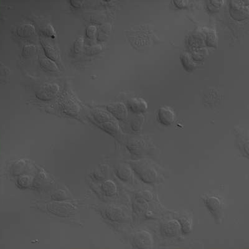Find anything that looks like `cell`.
I'll use <instances>...</instances> for the list:
<instances>
[{
    "mask_svg": "<svg viewBox=\"0 0 249 249\" xmlns=\"http://www.w3.org/2000/svg\"><path fill=\"white\" fill-rule=\"evenodd\" d=\"M128 108L134 112H142L148 108V104L142 98H132L127 102Z\"/></svg>",
    "mask_w": 249,
    "mask_h": 249,
    "instance_id": "obj_12",
    "label": "cell"
},
{
    "mask_svg": "<svg viewBox=\"0 0 249 249\" xmlns=\"http://www.w3.org/2000/svg\"><path fill=\"white\" fill-rule=\"evenodd\" d=\"M47 209L52 214L57 216L68 217L73 214L75 211L74 206L68 202H51L47 206Z\"/></svg>",
    "mask_w": 249,
    "mask_h": 249,
    "instance_id": "obj_2",
    "label": "cell"
},
{
    "mask_svg": "<svg viewBox=\"0 0 249 249\" xmlns=\"http://www.w3.org/2000/svg\"><path fill=\"white\" fill-rule=\"evenodd\" d=\"M130 167L144 183H155L158 178L157 170L149 160H141L131 161Z\"/></svg>",
    "mask_w": 249,
    "mask_h": 249,
    "instance_id": "obj_1",
    "label": "cell"
},
{
    "mask_svg": "<svg viewBox=\"0 0 249 249\" xmlns=\"http://www.w3.org/2000/svg\"><path fill=\"white\" fill-rule=\"evenodd\" d=\"M35 26L30 23L19 24L17 29V34L21 37H30L35 33Z\"/></svg>",
    "mask_w": 249,
    "mask_h": 249,
    "instance_id": "obj_14",
    "label": "cell"
},
{
    "mask_svg": "<svg viewBox=\"0 0 249 249\" xmlns=\"http://www.w3.org/2000/svg\"><path fill=\"white\" fill-rule=\"evenodd\" d=\"M84 0H71V3L75 7H80L84 3Z\"/></svg>",
    "mask_w": 249,
    "mask_h": 249,
    "instance_id": "obj_30",
    "label": "cell"
},
{
    "mask_svg": "<svg viewBox=\"0 0 249 249\" xmlns=\"http://www.w3.org/2000/svg\"><path fill=\"white\" fill-rule=\"evenodd\" d=\"M62 101L61 106L65 112L71 115H76L79 110V106L70 95H65L61 99Z\"/></svg>",
    "mask_w": 249,
    "mask_h": 249,
    "instance_id": "obj_10",
    "label": "cell"
},
{
    "mask_svg": "<svg viewBox=\"0 0 249 249\" xmlns=\"http://www.w3.org/2000/svg\"><path fill=\"white\" fill-rule=\"evenodd\" d=\"M181 226L177 220H171L161 226V232L166 236L172 237L181 232Z\"/></svg>",
    "mask_w": 249,
    "mask_h": 249,
    "instance_id": "obj_8",
    "label": "cell"
},
{
    "mask_svg": "<svg viewBox=\"0 0 249 249\" xmlns=\"http://www.w3.org/2000/svg\"><path fill=\"white\" fill-rule=\"evenodd\" d=\"M33 180V178L30 177V176H22V177H20L18 179V184L19 186H21V188H28V187L31 186Z\"/></svg>",
    "mask_w": 249,
    "mask_h": 249,
    "instance_id": "obj_21",
    "label": "cell"
},
{
    "mask_svg": "<svg viewBox=\"0 0 249 249\" xmlns=\"http://www.w3.org/2000/svg\"><path fill=\"white\" fill-rule=\"evenodd\" d=\"M109 24L107 23L102 24L100 26L97 33V39L102 40L105 39L108 34L110 28H108Z\"/></svg>",
    "mask_w": 249,
    "mask_h": 249,
    "instance_id": "obj_22",
    "label": "cell"
},
{
    "mask_svg": "<svg viewBox=\"0 0 249 249\" xmlns=\"http://www.w3.org/2000/svg\"><path fill=\"white\" fill-rule=\"evenodd\" d=\"M86 35L87 36L89 37V38H93L96 35L97 33V28L95 25L91 24V25L88 26L86 28Z\"/></svg>",
    "mask_w": 249,
    "mask_h": 249,
    "instance_id": "obj_29",
    "label": "cell"
},
{
    "mask_svg": "<svg viewBox=\"0 0 249 249\" xmlns=\"http://www.w3.org/2000/svg\"><path fill=\"white\" fill-rule=\"evenodd\" d=\"M181 230L183 233H189L192 230L193 221L190 217H183L179 219Z\"/></svg>",
    "mask_w": 249,
    "mask_h": 249,
    "instance_id": "obj_19",
    "label": "cell"
},
{
    "mask_svg": "<svg viewBox=\"0 0 249 249\" xmlns=\"http://www.w3.org/2000/svg\"><path fill=\"white\" fill-rule=\"evenodd\" d=\"M59 89V86L57 84L49 82L39 86L35 93L38 99L49 101L55 96Z\"/></svg>",
    "mask_w": 249,
    "mask_h": 249,
    "instance_id": "obj_3",
    "label": "cell"
},
{
    "mask_svg": "<svg viewBox=\"0 0 249 249\" xmlns=\"http://www.w3.org/2000/svg\"><path fill=\"white\" fill-rule=\"evenodd\" d=\"M42 31H43L44 35L48 36H50L52 38H54L56 36V32H55V29L51 24H46Z\"/></svg>",
    "mask_w": 249,
    "mask_h": 249,
    "instance_id": "obj_23",
    "label": "cell"
},
{
    "mask_svg": "<svg viewBox=\"0 0 249 249\" xmlns=\"http://www.w3.org/2000/svg\"><path fill=\"white\" fill-rule=\"evenodd\" d=\"M101 127L110 135H115L119 131V124L115 121H110L101 124Z\"/></svg>",
    "mask_w": 249,
    "mask_h": 249,
    "instance_id": "obj_18",
    "label": "cell"
},
{
    "mask_svg": "<svg viewBox=\"0 0 249 249\" xmlns=\"http://www.w3.org/2000/svg\"><path fill=\"white\" fill-rule=\"evenodd\" d=\"M107 110L120 120H124L127 115V110L125 106L122 102H113L108 104L107 106Z\"/></svg>",
    "mask_w": 249,
    "mask_h": 249,
    "instance_id": "obj_9",
    "label": "cell"
},
{
    "mask_svg": "<svg viewBox=\"0 0 249 249\" xmlns=\"http://www.w3.org/2000/svg\"><path fill=\"white\" fill-rule=\"evenodd\" d=\"M175 3L177 4V6H179V7H182V6H184L186 5V4L188 3V1H175Z\"/></svg>",
    "mask_w": 249,
    "mask_h": 249,
    "instance_id": "obj_31",
    "label": "cell"
},
{
    "mask_svg": "<svg viewBox=\"0 0 249 249\" xmlns=\"http://www.w3.org/2000/svg\"><path fill=\"white\" fill-rule=\"evenodd\" d=\"M102 46L99 44H94L87 47L86 52L88 54L93 55L97 54L102 50Z\"/></svg>",
    "mask_w": 249,
    "mask_h": 249,
    "instance_id": "obj_27",
    "label": "cell"
},
{
    "mask_svg": "<svg viewBox=\"0 0 249 249\" xmlns=\"http://www.w3.org/2000/svg\"><path fill=\"white\" fill-rule=\"evenodd\" d=\"M205 204L207 208L215 217H219L221 215L223 204L221 199L216 196H210L205 199Z\"/></svg>",
    "mask_w": 249,
    "mask_h": 249,
    "instance_id": "obj_7",
    "label": "cell"
},
{
    "mask_svg": "<svg viewBox=\"0 0 249 249\" xmlns=\"http://www.w3.org/2000/svg\"><path fill=\"white\" fill-rule=\"evenodd\" d=\"M40 64L46 70L51 72H58L59 69L58 66L53 60L48 58V57H42L40 59Z\"/></svg>",
    "mask_w": 249,
    "mask_h": 249,
    "instance_id": "obj_16",
    "label": "cell"
},
{
    "mask_svg": "<svg viewBox=\"0 0 249 249\" xmlns=\"http://www.w3.org/2000/svg\"><path fill=\"white\" fill-rule=\"evenodd\" d=\"M93 117L98 122L101 124L108 121H114V119H113L110 112L100 108L95 109L93 111Z\"/></svg>",
    "mask_w": 249,
    "mask_h": 249,
    "instance_id": "obj_15",
    "label": "cell"
},
{
    "mask_svg": "<svg viewBox=\"0 0 249 249\" xmlns=\"http://www.w3.org/2000/svg\"><path fill=\"white\" fill-rule=\"evenodd\" d=\"M36 53V46L33 43H26L24 44L23 50H22V54L24 57L30 58L33 56Z\"/></svg>",
    "mask_w": 249,
    "mask_h": 249,
    "instance_id": "obj_20",
    "label": "cell"
},
{
    "mask_svg": "<svg viewBox=\"0 0 249 249\" xmlns=\"http://www.w3.org/2000/svg\"><path fill=\"white\" fill-rule=\"evenodd\" d=\"M25 166V163L23 161H17L13 165V175H19L23 172V168Z\"/></svg>",
    "mask_w": 249,
    "mask_h": 249,
    "instance_id": "obj_24",
    "label": "cell"
},
{
    "mask_svg": "<svg viewBox=\"0 0 249 249\" xmlns=\"http://www.w3.org/2000/svg\"><path fill=\"white\" fill-rule=\"evenodd\" d=\"M52 198L55 201H61L67 198V195L64 191L59 190L55 192L52 196Z\"/></svg>",
    "mask_w": 249,
    "mask_h": 249,
    "instance_id": "obj_28",
    "label": "cell"
},
{
    "mask_svg": "<svg viewBox=\"0 0 249 249\" xmlns=\"http://www.w3.org/2000/svg\"><path fill=\"white\" fill-rule=\"evenodd\" d=\"M115 175L123 181H129L132 178V169L126 164H120L115 169Z\"/></svg>",
    "mask_w": 249,
    "mask_h": 249,
    "instance_id": "obj_11",
    "label": "cell"
},
{
    "mask_svg": "<svg viewBox=\"0 0 249 249\" xmlns=\"http://www.w3.org/2000/svg\"><path fill=\"white\" fill-rule=\"evenodd\" d=\"M106 166L102 165L93 171V177L98 179H104L106 177Z\"/></svg>",
    "mask_w": 249,
    "mask_h": 249,
    "instance_id": "obj_26",
    "label": "cell"
},
{
    "mask_svg": "<svg viewBox=\"0 0 249 249\" xmlns=\"http://www.w3.org/2000/svg\"><path fill=\"white\" fill-rule=\"evenodd\" d=\"M157 118L160 123L170 125L174 122L175 113L172 108L168 106H163L158 110Z\"/></svg>",
    "mask_w": 249,
    "mask_h": 249,
    "instance_id": "obj_5",
    "label": "cell"
},
{
    "mask_svg": "<svg viewBox=\"0 0 249 249\" xmlns=\"http://www.w3.org/2000/svg\"><path fill=\"white\" fill-rule=\"evenodd\" d=\"M126 146L131 153L137 156L143 155L146 148L143 142L135 140L129 141Z\"/></svg>",
    "mask_w": 249,
    "mask_h": 249,
    "instance_id": "obj_13",
    "label": "cell"
},
{
    "mask_svg": "<svg viewBox=\"0 0 249 249\" xmlns=\"http://www.w3.org/2000/svg\"><path fill=\"white\" fill-rule=\"evenodd\" d=\"M102 188L107 196H113L116 194L117 186L111 180L104 182L102 184Z\"/></svg>",
    "mask_w": 249,
    "mask_h": 249,
    "instance_id": "obj_17",
    "label": "cell"
},
{
    "mask_svg": "<svg viewBox=\"0 0 249 249\" xmlns=\"http://www.w3.org/2000/svg\"><path fill=\"white\" fill-rule=\"evenodd\" d=\"M84 44V37L80 36L78 37L74 43V50L75 53H79L82 50Z\"/></svg>",
    "mask_w": 249,
    "mask_h": 249,
    "instance_id": "obj_25",
    "label": "cell"
},
{
    "mask_svg": "<svg viewBox=\"0 0 249 249\" xmlns=\"http://www.w3.org/2000/svg\"><path fill=\"white\" fill-rule=\"evenodd\" d=\"M106 215L111 221L124 222L127 219V215L120 207L109 205L106 208Z\"/></svg>",
    "mask_w": 249,
    "mask_h": 249,
    "instance_id": "obj_4",
    "label": "cell"
},
{
    "mask_svg": "<svg viewBox=\"0 0 249 249\" xmlns=\"http://www.w3.org/2000/svg\"><path fill=\"white\" fill-rule=\"evenodd\" d=\"M40 41L43 46L46 56L54 61H59L60 57L58 48L54 44L41 36L40 37Z\"/></svg>",
    "mask_w": 249,
    "mask_h": 249,
    "instance_id": "obj_6",
    "label": "cell"
}]
</instances>
